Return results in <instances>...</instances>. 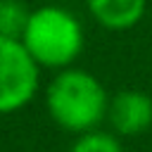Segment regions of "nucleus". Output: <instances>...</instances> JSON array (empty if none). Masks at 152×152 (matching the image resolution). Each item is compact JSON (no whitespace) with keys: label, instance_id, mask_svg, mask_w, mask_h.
<instances>
[{"label":"nucleus","instance_id":"7","mask_svg":"<svg viewBox=\"0 0 152 152\" xmlns=\"http://www.w3.org/2000/svg\"><path fill=\"white\" fill-rule=\"evenodd\" d=\"M71 152H124V145H121V138L114 135L112 131L97 128V131L76 135Z\"/></svg>","mask_w":152,"mask_h":152},{"label":"nucleus","instance_id":"5","mask_svg":"<svg viewBox=\"0 0 152 152\" xmlns=\"http://www.w3.org/2000/svg\"><path fill=\"white\" fill-rule=\"evenodd\" d=\"M90 17L107 31L133 28L147 10V0H86Z\"/></svg>","mask_w":152,"mask_h":152},{"label":"nucleus","instance_id":"4","mask_svg":"<svg viewBox=\"0 0 152 152\" xmlns=\"http://www.w3.org/2000/svg\"><path fill=\"white\" fill-rule=\"evenodd\" d=\"M107 124L119 138H135L152 128V97L145 90L126 88L109 97Z\"/></svg>","mask_w":152,"mask_h":152},{"label":"nucleus","instance_id":"3","mask_svg":"<svg viewBox=\"0 0 152 152\" xmlns=\"http://www.w3.org/2000/svg\"><path fill=\"white\" fill-rule=\"evenodd\" d=\"M40 88V66L21 40L0 36V116L24 109Z\"/></svg>","mask_w":152,"mask_h":152},{"label":"nucleus","instance_id":"2","mask_svg":"<svg viewBox=\"0 0 152 152\" xmlns=\"http://www.w3.org/2000/svg\"><path fill=\"white\" fill-rule=\"evenodd\" d=\"M19 40L40 69L52 71L74 66L86 48V33L78 17L62 5L36 7Z\"/></svg>","mask_w":152,"mask_h":152},{"label":"nucleus","instance_id":"1","mask_svg":"<svg viewBox=\"0 0 152 152\" xmlns=\"http://www.w3.org/2000/svg\"><path fill=\"white\" fill-rule=\"evenodd\" d=\"M109 93L102 81L78 66H66L52 76L45 88V109L66 133L81 135L97 131L107 121Z\"/></svg>","mask_w":152,"mask_h":152},{"label":"nucleus","instance_id":"6","mask_svg":"<svg viewBox=\"0 0 152 152\" xmlns=\"http://www.w3.org/2000/svg\"><path fill=\"white\" fill-rule=\"evenodd\" d=\"M31 12L33 10L24 0H0V36L19 40Z\"/></svg>","mask_w":152,"mask_h":152}]
</instances>
